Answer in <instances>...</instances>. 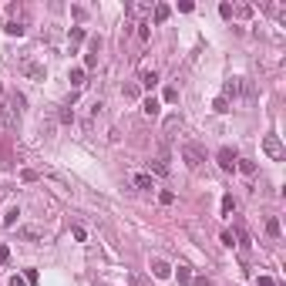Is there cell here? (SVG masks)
<instances>
[{"label":"cell","instance_id":"obj_1","mask_svg":"<svg viewBox=\"0 0 286 286\" xmlns=\"http://www.w3.org/2000/svg\"><path fill=\"white\" fill-rule=\"evenodd\" d=\"M20 105H24V98L20 95H10V98H0V121L7 125V128H14L20 118Z\"/></svg>","mask_w":286,"mask_h":286},{"label":"cell","instance_id":"obj_2","mask_svg":"<svg viewBox=\"0 0 286 286\" xmlns=\"http://www.w3.org/2000/svg\"><path fill=\"white\" fill-rule=\"evenodd\" d=\"M20 71H24V74L31 77V81H44V77H47L44 64H37V61H34L31 54H27V57H20Z\"/></svg>","mask_w":286,"mask_h":286},{"label":"cell","instance_id":"obj_3","mask_svg":"<svg viewBox=\"0 0 286 286\" xmlns=\"http://www.w3.org/2000/svg\"><path fill=\"white\" fill-rule=\"evenodd\" d=\"M182 158H185V165H189V169H199V165L206 162V152H202L199 145L185 142V145H182Z\"/></svg>","mask_w":286,"mask_h":286},{"label":"cell","instance_id":"obj_4","mask_svg":"<svg viewBox=\"0 0 286 286\" xmlns=\"http://www.w3.org/2000/svg\"><path fill=\"white\" fill-rule=\"evenodd\" d=\"M263 152H266L269 158H276V162L286 158V148H283V142H280L276 135H266V138H263Z\"/></svg>","mask_w":286,"mask_h":286},{"label":"cell","instance_id":"obj_5","mask_svg":"<svg viewBox=\"0 0 286 286\" xmlns=\"http://www.w3.org/2000/svg\"><path fill=\"white\" fill-rule=\"evenodd\" d=\"M239 101H243V105H256V84H252V81H249V77H239Z\"/></svg>","mask_w":286,"mask_h":286},{"label":"cell","instance_id":"obj_6","mask_svg":"<svg viewBox=\"0 0 286 286\" xmlns=\"http://www.w3.org/2000/svg\"><path fill=\"white\" fill-rule=\"evenodd\" d=\"M215 158H219V169H222V172H232V169H236V158H239V155H236V152L226 145V148H219V155H215Z\"/></svg>","mask_w":286,"mask_h":286},{"label":"cell","instance_id":"obj_7","mask_svg":"<svg viewBox=\"0 0 286 286\" xmlns=\"http://www.w3.org/2000/svg\"><path fill=\"white\" fill-rule=\"evenodd\" d=\"M219 98H226L229 105H236V101H239V77H229L226 81V88H222V95Z\"/></svg>","mask_w":286,"mask_h":286},{"label":"cell","instance_id":"obj_8","mask_svg":"<svg viewBox=\"0 0 286 286\" xmlns=\"http://www.w3.org/2000/svg\"><path fill=\"white\" fill-rule=\"evenodd\" d=\"M152 276H155V280H169L172 266L165 263V259H152Z\"/></svg>","mask_w":286,"mask_h":286},{"label":"cell","instance_id":"obj_9","mask_svg":"<svg viewBox=\"0 0 286 286\" xmlns=\"http://www.w3.org/2000/svg\"><path fill=\"white\" fill-rule=\"evenodd\" d=\"M138 84H142V88H155V84H158V71H155V68H145V71L138 74Z\"/></svg>","mask_w":286,"mask_h":286},{"label":"cell","instance_id":"obj_10","mask_svg":"<svg viewBox=\"0 0 286 286\" xmlns=\"http://www.w3.org/2000/svg\"><path fill=\"white\" fill-rule=\"evenodd\" d=\"M158 108H162V105H158V98H145V101H142V114H145V118H158Z\"/></svg>","mask_w":286,"mask_h":286},{"label":"cell","instance_id":"obj_11","mask_svg":"<svg viewBox=\"0 0 286 286\" xmlns=\"http://www.w3.org/2000/svg\"><path fill=\"white\" fill-rule=\"evenodd\" d=\"M148 172H155V175H169V155H158L155 162H148Z\"/></svg>","mask_w":286,"mask_h":286},{"label":"cell","instance_id":"obj_12","mask_svg":"<svg viewBox=\"0 0 286 286\" xmlns=\"http://www.w3.org/2000/svg\"><path fill=\"white\" fill-rule=\"evenodd\" d=\"M169 17H172V7H169V3H155V10H152V20H155V24H165Z\"/></svg>","mask_w":286,"mask_h":286},{"label":"cell","instance_id":"obj_13","mask_svg":"<svg viewBox=\"0 0 286 286\" xmlns=\"http://www.w3.org/2000/svg\"><path fill=\"white\" fill-rule=\"evenodd\" d=\"M145 14H152V3H128V17H145Z\"/></svg>","mask_w":286,"mask_h":286},{"label":"cell","instance_id":"obj_14","mask_svg":"<svg viewBox=\"0 0 286 286\" xmlns=\"http://www.w3.org/2000/svg\"><path fill=\"white\" fill-rule=\"evenodd\" d=\"M20 239H27V243H40V239H44V232L34 229V226H24V229H20Z\"/></svg>","mask_w":286,"mask_h":286},{"label":"cell","instance_id":"obj_15","mask_svg":"<svg viewBox=\"0 0 286 286\" xmlns=\"http://www.w3.org/2000/svg\"><path fill=\"white\" fill-rule=\"evenodd\" d=\"M3 31H7L10 37H20V34H24V20H7V27H3Z\"/></svg>","mask_w":286,"mask_h":286},{"label":"cell","instance_id":"obj_16","mask_svg":"<svg viewBox=\"0 0 286 286\" xmlns=\"http://www.w3.org/2000/svg\"><path fill=\"white\" fill-rule=\"evenodd\" d=\"M135 189H142V192L155 189V185H152V175H135Z\"/></svg>","mask_w":286,"mask_h":286},{"label":"cell","instance_id":"obj_17","mask_svg":"<svg viewBox=\"0 0 286 286\" xmlns=\"http://www.w3.org/2000/svg\"><path fill=\"white\" fill-rule=\"evenodd\" d=\"M266 236L269 239H280V219H266Z\"/></svg>","mask_w":286,"mask_h":286},{"label":"cell","instance_id":"obj_18","mask_svg":"<svg viewBox=\"0 0 286 286\" xmlns=\"http://www.w3.org/2000/svg\"><path fill=\"white\" fill-rule=\"evenodd\" d=\"M236 169L243 172V175H252V172H256V165H252L249 158H236Z\"/></svg>","mask_w":286,"mask_h":286},{"label":"cell","instance_id":"obj_19","mask_svg":"<svg viewBox=\"0 0 286 286\" xmlns=\"http://www.w3.org/2000/svg\"><path fill=\"white\" fill-rule=\"evenodd\" d=\"M71 84H74V88H81V84H84V68H71Z\"/></svg>","mask_w":286,"mask_h":286},{"label":"cell","instance_id":"obj_20","mask_svg":"<svg viewBox=\"0 0 286 286\" xmlns=\"http://www.w3.org/2000/svg\"><path fill=\"white\" fill-rule=\"evenodd\" d=\"M212 108H215L219 114H229V111H232V105H229L226 98H215V101H212Z\"/></svg>","mask_w":286,"mask_h":286},{"label":"cell","instance_id":"obj_21","mask_svg":"<svg viewBox=\"0 0 286 286\" xmlns=\"http://www.w3.org/2000/svg\"><path fill=\"white\" fill-rule=\"evenodd\" d=\"M81 40H84V27H71V51H74Z\"/></svg>","mask_w":286,"mask_h":286},{"label":"cell","instance_id":"obj_22","mask_svg":"<svg viewBox=\"0 0 286 286\" xmlns=\"http://www.w3.org/2000/svg\"><path fill=\"white\" fill-rule=\"evenodd\" d=\"M175 276H179V283H192V269L189 266H179V269H175Z\"/></svg>","mask_w":286,"mask_h":286},{"label":"cell","instance_id":"obj_23","mask_svg":"<svg viewBox=\"0 0 286 286\" xmlns=\"http://www.w3.org/2000/svg\"><path fill=\"white\" fill-rule=\"evenodd\" d=\"M121 95L128 98V101H135V98H138V84H135V81H132V84H125V88H121Z\"/></svg>","mask_w":286,"mask_h":286},{"label":"cell","instance_id":"obj_24","mask_svg":"<svg viewBox=\"0 0 286 286\" xmlns=\"http://www.w3.org/2000/svg\"><path fill=\"white\" fill-rule=\"evenodd\" d=\"M17 215H20L17 206H14V209H7V215H3V226H14V222H17Z\"/></svg>","mask_w":286,"mask_h":286},{"label":"cell","instance_id":"obj_25","mask_svg":"<svg viewBox=\"0 0 286 286\" xmlns=\"http://www.w3.org/2000/svg\"><path fill=\"white\" fill-rule=\"evenodd\" d=\"M232 14H239V17H252V7H249V3H239V7H232Z\"/></svg>","mask_w":286,"mask_h":286},{"label":"cell","instance_id":"obj_26","mask_svg":"<svg viewBox=\"0 0 286 286\" xmlns=\"http://www.w3.org/2000/svg\"><path fill=\"white\" fill-rule=\"evenodd\" d=\"M158 202H162V206H172V202H175V192H158Z\"/></svg>","mask_w":286,"mask_h":286},{"label":"cell","instance_id":"obj_27","mask_svg":"<svg viewBox=\"0 0 286 286\" xmlns=\"http://www.w3.org/2000/svg\"><path fill=\"white\" fill-rule=\"evenodd\" d=\"M236 209V202H232V195H222V215H229V212Z\"/></svg>","mask_w":286,"mask_h":286},{"label":"cell","instance_id":"obj_28","mask_svg":"<svg viewBox=\"0 0 286 286\" xmlns=\"http://www.w3.org/2000/svg\"><path fill=\"white\" fill-rule=\"evenodd\" d=\"M61 121H64V125H71V121H74V111H71V105L61 111Z\"/></svg>","mask_w":286,"mask_h":286},{"label":"cell","instance_id":"obj_29","mask_svg":"<svg viewBox=\"0 0 286 286\" xmlns=\"http://www.w3.org/2000/svg\"><path fill=\"white\" fill-rule=\"evenodd\" d=\"M236 236H239V246H243V249H249V236H246V229H239Z\"/></svg>","mask_w":286,"mask_h":286},{"label":"cell","instance_id":"obj_30","mask_svg":"<svg viewBox=\"0 0 286 286\" xmlns=\"http://www.w3.org/2000/svg\"><path fill=\"white\" fill-rule=\"evenodd\" d=\"M24 280H27V286H34V283H37V269H27V276H24Z\"/></svg>","mask_w":286,"mask_h":286},{"label":"cell","instance_id":"obj_31","mask_svg":"<svg viewBox=\"0 0 286 286\" xmlns=\"http://www.w3.org/2000/svg\"><path fill=\"white\" fill-rule=\"evenodd\" d=\"M165 101H179V91L175 88H165Z\"/></svg>","mask_w":286,"mask_h":286},{"label":"cell","instance_id":"obj_32","mask_svg":"<svg viewBox=\"0 0 286 286\" xmlns=\"http://www.w3.org/2000/svg\"><path fill=\"white\" fill-rule=\"evenodd\" d=\"M0 263H10V249L7 246H0Z\"/></svg>","mask_w":286,"mask_h":286},{"label":"cell","instance_id":"obj_33","mask_svg":"<svg viewBox=\"0 0 286 286\" xmlns=\"http://www.w3.org/2000/svg\"><path fill=\"white\" fill-rule=\"evenodd\" d=\"M10 286H27V280L24 276H10Z\"/></svg>","mask_w":286,"mask_h":286},{"label":"cell","instance_id":"obj_34","mask_svg":"<svg viewBox=\"0 0 286 286\" xmlns=\"http://www.w3.org/2000/svg\"><path fill=\"white\" fill-rule=\"evenodd\" d=\"M195 286H212V280H206V276H199V280H192Z\"/></svg>","mask_w":286,"mask_h":286}]
</instances>
